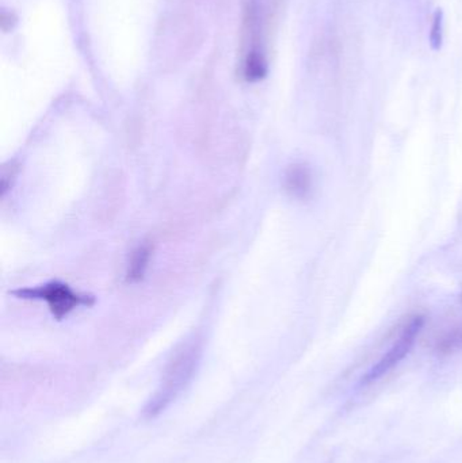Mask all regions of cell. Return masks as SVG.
<instances>
[{
    "mask_svg": "<svg viewBox=\"0 0 462 463\" xmlns=\"http://www.w3.org/2000/svg\"><path fill=\"white\" fill-rule=\"evenodd\" d=\"M271 16H273V0H246L241 72L247 81L262 80L268 75L266 40H268Z\"/></svg>",
    "mask_w": 462,
    "mask_h": 463,
    "instance_id": "obj_1",
    "label": "cell"
},
{
    "mask_svg": "<svg viewBox=\"0 0 462 463\" xmlns=\"http://www.w3.org/2000/svg\"><path fill=\"white\" fill-rule=\"evenodd\" d=\"M444 43V11L437 8L433 15L430 30V45L434 51H439Z\"/></svg>",
    "mask_w": 462,
    "mask_h": 463,
    "instance_id": "obj_7",
    "label": "cell"
},
{
    "mask_svg": "<svg viewBox=\"0 0 462 463\" xmlns=\"http://www.w3.org/2000/svg\"><path fill=\"white\" fill-rule=\"evenodd\" d=\"M423 326H425V317L423 316L417 315L410 317L401 326L398 337L393 340L392 345L385 351L384 355L363 375L361 385H371V383L382 380L384 375L392 372L401 362H403L414 348Z\"/></svg>",
    "mask_w": 462,
    "mask_h": 463,
    "instance_id": "obj_2",
    "label": "cell"
},
{
    "mask_svg": "<svg viewBox=\"0 0 462 463\" xmlns=\"http://www.w3.org/2000/svg\"><path fill=\"white\" fill-rule=\"evenodd\" d=\"M21 298L42 299L57 320H61L79 307L94 304V297L84 296L71 290L70 286L61 282H51L34 288L15 291Z\"/></svg>",
    "mask_w": 462,
    "mask_h": 463,
    "instance_id": "obj_3",
    "label": "cell"
},
{
    "mask_svg": "<svg viewBox=\"0 0 462 463\" xmlns=\"http://www.w3.org/2000/svg\"><path fill=\"white\" fill-rule=\"evenodd\" d=\"M151 245L144 244L135 250L132 260H130L129 269H127V280L129 282H137L146 274L148 267L149 258H151Z\"/></svg>",
    "mask_w": 462,
    "mask_h": 463,
    "instance_id": "obj_5",
    "label": "cell"
},
{
    "mask_svg": "<svg viewBox=\"0 0 462 463\" xmlns=\"http://www.w3.org/2000/svg\"><path fill=\"white\" fill-rule=\"evenodd\" d=\"M461 301H462V294H461Z\"/></svg>",
    "mask_w": 462,
    "mask_h": 463,
    "instance_id": "obj_8",
    "label": "cell"
},
{
    "mask_svg": "<svg viewBox=\"0 0 462 463\" xmlns=\"http://www.w3.org/2000/svg\"><path fill=\"white\" fill-rule=\"evenodd\" d=\"M311 171L306 165H293L285 174V187L293 197L304 198L311 192Z\"/></svg>",
    "mask_w": 462,
    "mask_h": 463,
    "instance_id": "obj_4",
    "label": "cell"
},
{
    "mask_svg": "<svg viewBox=\"0 0 462 463\" xmlns=\"http://www.w3.org/2000/svg\"><path fill=\"white\" fill-rule=\"evenodd\" d=\"M436 350L439 354H452L455 351L462 350V324L445 331L436 340Z\"/></svg>",
    "mask_w": 462,
    "mask_h": 463,
    "instance_id": "obj_6",
    "label": "cell"
}]
</instances>
